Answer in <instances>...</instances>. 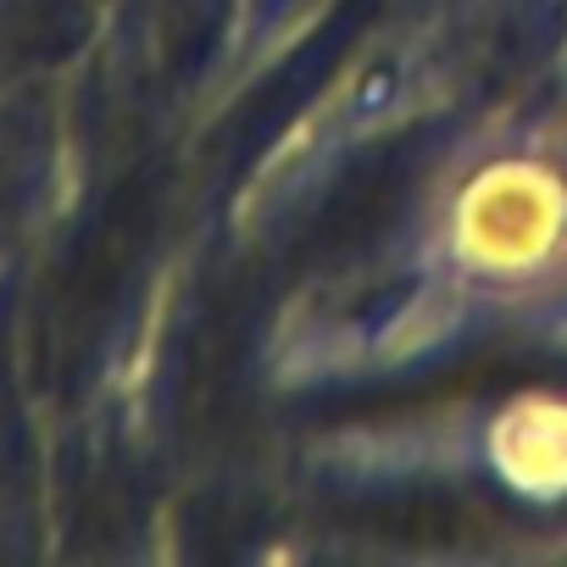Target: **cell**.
I'll list each match as a JSON object with an SVG mask.
<instances>
[{
    "instance_id": "1",
    "label": "cell",
    "mask_w": 567,
    "mask_h": 567,
    "mask_svg": "<svg viewBox=\"0 0 567 567\" xmlns=\"http://www.w3.org/2000/svg\"><path fill=\"white\" fill-rule=\"evenodd\" d=\"M561 228V195L528 162L484 167L456 200V256L484 272L534 267Z\"/></svg>"
}]
</instances>
